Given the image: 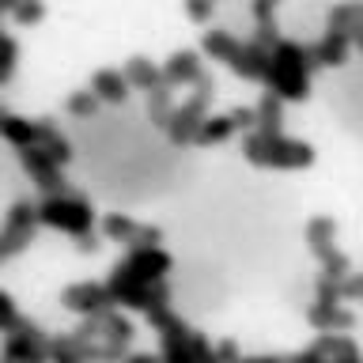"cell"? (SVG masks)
<instances>
[{"label":"cell","instance_id":"6da1fadb","mask_svg":"<svg viewBox=\"0 0 363 363\" xmlns=\"http://www.w3.org/2000/svg\"><path fill=\"white\" fill-rule=\"evenodd\" d=\"M72 333H76L79 345H84L87 363H125L129 345L136 337V325H133L129 314H121V306H113L106 314L84 318Z\"/></svg>","mask_w":363,"mask_h":363},{"label":"cell","instance_id":"7a4b0ae2","mask_svg":"<svg viewBox=\"0 0 363 363\" xmlns=\"http://www.w3.org/2000/svg\"><path fill=\"white\" fill-rule=\"evenodd\" d=\"M147 325L159 333V359L163 363H216L212 340L197 333L174 306H159L147 314Z\"/></svg>","mask_w":363,"mask_h":363},{"label":"cell","instance_id":"3957f363","mask_svg":"<svg viewBox=\"0 0 363 363\" xmlns=\"http://www.w3.org/2000/svg\"><path fill=\"white\" fill-rule=\"evenodd\" d=\"M311 72H314L311 45L280 38L277 50L269 53L265 84H269L272 95H280L284 102H303L306 95H311Z\"/></svg>","mask_w":363,"mask_h":363},{"label":"cell","instance_id":"277c9868","mask_svg":"<svg viewBox=\"0 0 363 363\" xmlns=\"http://www.w3.org/2000/svg\"><path fill=\"white\" fill-rule=\"evenodd\" d=\"M242 155L254 167H272V170H299L314 163V147L284 133H250L242 140Z\"/></svg>","mask_w":363,"mask_h":363},{"label":"cell","instance_id":"5b68a950","mask_svg":"<svg viewBox=\"0 0 363 363\" xmlns=\"http://www.w3.org/2000/svg\"><path fill=\"white\" fill-rule=\"evenodd\" d=\"M106 288H110V299H113V306H125V311L152 314V311H159V306H170V288H167V280L147 284V280L136 277V272L125 269L121 261L110 269Z\"/></svg>","mask_w":363,"mask_h":363},{"label":"cell","instance_id":"8992f818","mask_svg":"<svg viewBox=\"0 0 363 363\" xmlns=\"http://www.w3.org/2000/svg\"><path fill=\"white\" fill-rule=\"evenodd\" d=\"M38 223L65 231L72 238L95 235V208L79 193H61V197H42L38 201Z\"/></svg>","mask_w":363,"mask_h":363},{"label":"cell","instance_id":"52a82bcc","mask_svg":"<svg viewBox=\"0 0 363 363\" xmlns=\"http://www.w3.org/2000/svg\"><path fill=\"white\" fill-rule=\"evenodd\" d=\"M216 95V84H212V76L204 72L197 84H193V95L182 102V106H174V113H170V121H167V136H170V144H178V147H186L193 144V136H197L201 129V121L208 118V102Z\"/></svg>","mask_w":363,"mask_h":363},{"label":"cell","instance_id":"ba28073f","mask_svg":"<svg viewBox=\"0 0 363 363\" xmlns=\"http://www.w3.org/2000/svg\"><path fill=\"white\" fill-rule=\"evenodd\" d=\"M0 363H50V333L30 318H19V325L4 333Z\"/></svg>","mask_w":363,"mask_h":363},{"label":"cell","instance_id":"9c48e42d","mask_svg":"<svg viewBox=\"0 0 363 363\" xmlns=\"http://www.w3.org/2000/svg\"><path fill=\"white\" fill-rule=\"evenodd\" d=\"M102 235H106L110 242H121L125 250L163 246V227L140 223V220H133L129 212H106V220H102Z\"/></svg>","mask_w":363,"mask_h":363},{"label":"cell","instance_id":"30bf717a","mask_svg":"<svg viewBox=\"0 0 363 363\" xmlns=\"http://www.w3.org/2000/svg\"><path fill=\"white\" fill-rule=\"evenodd\" d=\"M34 231H38V204L34 201H16L4 212V223H0V238L11 250V257H19L23 250L34 242Z\"/></svg>","mask_w":363,"mask_h":363},{"label":"cell","instance_id":"8fae6325","mask_svg":"<svg viewBox=\"0 0 363 363\" xmlns=\"http://www.w3.org/2000/svg\"><path fill=\"white\" fill-rule=\"evenodd\" d=\"M61 306L72 311L79 318H95V314H106L113 311V299H110V288L99 280H79V284H68L61 291Z\"/></svg>","mask_w":363,"mask_h":363},{"label":"cell","instance_id":"7c38bea8","mask_svg":"<svg viewBox=\"0 0 363 363\" xmlns=\"http://www.w3.org/2000/svg\"><path fill=\"white\" fill-rule=\"evenodd\" d=\"M121 265L147 284H159V280H167L170 269H174V257H170L163 246H136V250H125Z\"/></svg>","mask_w":363,"mask_h":363},{"label":"cell","instance_id":"4fadbf2b","mask_svg":"<svg viewBox=\"0 0 363 363\" xmlns=\"http://www.w3.org/2000/svg\"><path fill=\"white\" fill-rule=\"evenodd\" d=\"M306 322H311L318 333H348L356 325V314L348 311L345 303H311L306 306Z\"/></svg>","mask_w":363,"mask_h":363},{"label":"cell","instance_id":"5bb4252c","mask_svg":"<svg viewBox=\"0 0 363 363\" xmlns=\"http://www.w3.org/2000/svg\"><path fill=\"white\" fill-rule=\"evenodd\" d=\"M201 76H204V68H201V57L193 50H174L167 57V65H163L167 87H193Z\"/></svg>","mask_w":363,"mask_h":363},{"label":"cell","instance_id":"9a60e30c","mask_svg":"<svg viewBox=\"0 0 363 363\" xmlns=\"http://www.w3.org/2000/svg\"><path fill=\"white\" fill-rule=\"evenodd\" d=\"M0 136L11 144V147H34L38 144V118H19V113H11L4 102H0Z\"/></svg>","mask_w":363,"mask_h":363},{"label":"cell","instance_id":"2e32d148","mask_svg":"<svg viewBox=\"0 0 363 363\" xmlns=\"http://www.w3.org/2000/svg\"><path fill=\"white\" fill-rule=\"evenodd\" d=\"M227 68H231L235 76H242V79H261V84H265V72H269V50H261V45H254V42H242Z\"/></svg>","mask_w":363,"mask_h":363},{"label":"cell","instance_id":"e0dca14e","mask_svg":"<svg viewBox=\"0 0 363 363\" xmlns=\"http://www.w3.org/2000/svg\"><path fill=\"white\" fill-rule=\"evenodd\" d=\"M314 348L322 352L329 363H363V352L348 333H322L314 340Z\"/></svg>","mask_w":363,"mask_h":363},{"label":"cell","instance_id":"ac0fdd59","mask_svg":"<svg viewBox=\"0 0 363 363\" xmlns=\"http://www.w3.org/2000/svg\"><path fill=\"white\" fill-rule=\"evenodd\" d=\"M348 34H337V30H325L322 42L311 45V61L314 68H333V65H345L348 61Z\"/></svg>","mask_w":363,"mask_h":363},{"label":"cell","instance_id":"d6986e66","mask_svg":"<svg viewBox=\"0 0 363 363\" xmlns=\"http://www.w3.org/2000/svg\"><path fill=\"white\" fill-rule=\"evenodd\" d=\"M34 147H42L57 167H65L68 159H72V144H68V136L53 125V118H38V144Z\"/></svg>","mask_w":363,"mask_h":363},{"label":"cell","instance_id":"ffe728a7","mask_svg":"<svg viewBox=\"0 0 363 363\" xmlns=\"http://www.w3.org/2000/svg\"><path fill=\"white\" fill-rule=\"evenodd\" d=\"M306 246H311V254L318 261H325L337 250V223L329 220V216H314V220L306 223Z\"/></svg>","mask_w":363,"mask_h":363},{"label":"cell","instance_id":"44dd1931","mask_svg":"<svg viewBox=\"0 0 363 363\" xmlns=\"http://www.w3.org/2000/svg\"><path fill=\"white\" fill-rule=\"evenodd\" d=\"M91 91H95L99 102H125L129 79L121 76V68H99V72L91 76Z\"/></svg>","mask_w":363,"mask_h":363},{"label":"cell","instance_id":"7402d4cb","mask_svg":"<svg viewBox=\"0 0 363 363\" xmlns=\"http://www.w3.org/2000/svg\"><path fill=\"white\" fill-rule=\"evenodd\" d=\"M121 76L129 79V87H140V91H155V87H163L167 79H163V68H155L147 57H129L121 68Z\"/></svg>","mask_w":363,"mask_h":363},{"label":"cell","instance_id":"603a6c76","mask_svg":"<svg viewBox=\"0 0 363 363\" xmlns=\"http://www.w3.org/2000/svg\"><path fill=\"white\" fill-rule=\"evenodd\" d=\"M254 133H284V99L265 91L254 106Z\"/></svg>","mask_w":363,"mask_h":363},{"label":"cell","instance_id":"cb8c5ba5","mask_svg":"<svg viewBox=\"0 0 363 363\" xmlns=\"http://www.w3.org/2000/svg\"><path fill=\"white\" fill-rule=\"evenodd\" d=\"M19 163H23V170L30 174L34 186H42V182H50V178L61 174V167H57L53 159L42 152V147H23V152H19Z\"/></svg>","mask_w":363,"mask_h":363},{"label":"cell","instance_id":"d4e9b609","mask_svg":"<svg viewBox=\"0 0 363 363\" xmlns=\"http://www.w3.org/2000/svg\"><path fill=\"white\" fill-rule=\"evenodd\" d=\"M231 133H235L231 118H227V113H212V118L201 121V129H197V136H193V144H197V147H212V144L231 140Z\"/></svg>","mask_w":363,"mask_h":363},{"label":"cell","instance_id":"484cf974","mask_svg":"<svg viewBox=\"0 0 363 363\" xmlns=\"http://www.w3.org/2000/svg\"><path fill=\"white\" fill-rule=\"evenodd\" d=\"M50 363H87L84 345L76 340V333H53L50 337Z\"/></svg>","mask_w":363,"mask_h":363},{"label":"cell","instance_id":"4316f807","mask_svg":"<svg viewBox=\"0 0 363 363\" xmlns=\"http://www.w3.org/2000/svg\"><path fill=\"white\" fill-rule=\"evenodd\" d=\"M238 42L235 34H227V30H204V53L212 57V61H223V65H231V57L238 53Z\"/></svg>","mask_w":363,"mask_h":363},{"label":"cell","instance_id":"83f0119b","mask_svg":"<svg viewBox=\"0 0 363 363\" xmlns=\"http://www.w3.org/2000/svg\"><path fill=\"white\" fill-rule=\"evenodd\" d=\"M170 113H174V99H170V87H155L147 91V121L155 125V129H167Z\"/></svg>","mask_w":363,"mask_h":363},{"label":"cell","instance_id":"f1b7e54d","mask_svg":"<svg viewBox=\"0 0 363 363\" xmlns=\"http://www.w3.org/2000/svg\"><path fill=\"white\" fill-rule=\"evenodd\" d=\"M363 19V11L356 0H348V4H333L325 16V30H337V34H352V27Z\"/></svg>","mask_w":363,"mask_h":363},{"label":"cell","instance_id":"f546056e","mask_svg":"<svg viewBox=\"0 0 363 363\" xmlns=\"http://www.w3.org/2000/svg\"><path fill=\"white\" fill-rule=\"evenodd\" d=\"M65 106H68L72 118H91V113L99 110V99H95V91H91V87H84V91H72Z\"/></svg>","mask_w":363,"mask_h":363},{"label":"cell","instance_id":"4dcf8cb0","mask_svg":"<svg viewBox=\"0 0 363 363\" xmlns=\"http://www.w3.org/2000/svg\"><path fill=\"white\" fill-rule=\"evenodd\" d=\"M16 57H19V45L16 38H8V34H0V87L11 79V72H16Z\"/></svg>","mask_w":363,"mask_h":363},{"label":"cell","instance_id":"1f68e13d","mask_svg":"<svg viewBox=\"0 0 363 363\" xmlns=\"http://www.w3.org/2000/svg\"><path fill=\"white\" fill-rule=\"evenodd\" d=\"M11 16H16V23H23V27H34V23H42V16H45V0H19V4L11 8Z\"/></svg>","mask_w":363,"mask_h":363},{"label":"cell","instance_id":"d6a6232c","mask_svg":"<svg viewBox=\"0 0 363 363\" xmlns=\"http://www.w3.org/2000/svg\"><path fill=\"white\" fill-rule=\"evenodd\" d=\"M348 272H352V261L340 254V250H333V254L322 261V277H325V280H333V284H340V280L348 277Z\"/></svg>","mask_w":363,"mask_h":363},{"label":"cell","instance_id":"836d02e7","mask_svg":"<svg viewBox=\"0 0 363 363\" xmlns=\"http://www.w3.org/2000/svg\"><path fill=\"white\" fill-rule=\"evenodd\" d=\"M16 325H19V306L4 288H0V333H11Z\"/></svg>","mask_w":363,"mask_h":363},{"label":"cell","instance_id":"e575fe53","mask_svg":"<svg viewBox=\"0 0 363 363\" xmlns=\"http://www.w3.org/2000/svg\"><path fill=\"white\" fill-rule=\"evenodd\" d=\"M337 291H340V303L345 299H363V272H348V277L337 284Z\"/></svg>","mask_w":363,"mask_h":363},{"label":"cell","instance_id":"d590c367","mask_svg":"<svg viewBox=\"0 0 363 363\" xmlns=\"http://www.w3.org/2000/svg\"><path fill=\"white\" fill-rule=\"evenodd\" d=\"M277 42H280V34H277V23H257V30H254V45H261V50H277Z\"/></svg>","mask_w":363,"mask_h":363},{"label":"cell","instance_id":"8d00e7d4","mask_svg":"<svg viewBox=\"0 0 363 363\" xmlns=\"http://www.w3.org/2000/svg\"><path fill=\"white\" fill-rule=\"evenodd\" d=\"M216 11V0H186V16L193 23H208Z\"/></svg>","mask_w":363,"mask_h":363},{"label":"cell","instance_id":"74e56055","mask_svg":"<svg viewBox=\"0 0 363 363\" xmlns=\"http://www.w3.org/2000/svg\"><path fill=\"white\" fill-rule=\"evenodd\" d=\"M227 118H231L235 133L238 129H250V125H254V106H235V110H227Z\"/></svg>","mask_w":363,"mask_h":363},{"label":"cell","instance_id":"f35d334b","mask_svg":"<svg viewBox=\"0 0 363 363\" xmlns=\"http://www.w3.org/2000/svg\"><path fill=\"white\" fill-rule=\"evenodd\" d=\"M212 348H216V363H238V356H242L235 340H220V345H212Z\"/></svg>","mask_w":363,"mask_h":363},{"label":"cell","instance_id":"ab89813d","mask_svg":"<svg viewBox=\"0 0 363 363\" xmlns=\"http://www.w3.org/2000/svg\"><path fill=\"white\" fill-rule=\"evenodd\" d=\"M288 363H329V359H325L322 352H318V348L311 345V348H299V352H291V356H288Z\"/></svg>","mask_w":363,"mask_h":363},{"label":"cell","instance_id":"60d3db41","mask_svg":"<svg viewBox=\"0 0 363 363\" xmlns=\"http://www.w3.org/2000/svg\"><path fill=\"white\" fill-rule=\"evenodd\" d=\"M280 0H254V19L257 23H272V11H277Z\"/></svg>","mask_w":363,"mask_h":363},{"label":"cell","instance_id":"b9f144b4","mask_svg":"<svg viewBox=\"0 0 363 363\" xmlns=\"http://www.w3.org/2000/svg\"><path fill=\"white\" fill-rule=\"evenodd\" d=\"M238 363H288V356H280V352H257V356H238Z\"/></svg>","mask_w":363,"mask_h":363},{"label":"cell","instance_id":"7bdbcfd3","mask_svg":"<svg viewBox=\"0 0 363 363\" xmlns=\"http://www.w3.org/2000/svg\"><path fill=\"white\" fill-rule=\"evenodd\" d=\"M125 363H163V359L152 356V352H129V356H125Z\"/></svg>","mask_w":363,"mask_h":363},{"label":"cell","instance_id":"ee69618b","mask_svg":"<svg viewBox=\"0 0 363 363\" xmlns=\"http://www.w3.org/2000/svg\"><path fill=\"white\" fill-rule=\"evenodd\" d=\"M76 250H79V254H95V250H99L95 235H84V238H76Z\"/></svg>","mask_w":363,"mask_h":363},{"label":"cell","instance_id":"f6af8a7d","mask_svg":"<svg viewBox=\"0 0 363 363\" xmlns=\"http://www.w3.org/2000/svg\"><path fill=\"white\" fill-rule=\"evenodd\" d=\"M348 42H352V45H356V50L363 53V19L356 23V27H352V34H348Z\"/></svg>","mask_w":363,"mask_h":363},{"label":"cell","instance_id":"bcb514c9","mask_svg":"<svg viewBox=\"0 0 363 363\" xmlns=\"http://www.w3.org/2000/svg\"><path fill=\"white\" fill-rule=\"evenodd\" d=\"M8 261H11V250L4 246V238H0V265H8Z\"/></svg>","mask_w":363,"mask_h":363},{"label":"cell","instance_id":"7dc6e473","mask_svg":"<svg viewBox=\"0 0 363 363\" xmlns=\"http://www.w3.org/2000/svg\"><path fill=\"white\" fill-rule=\"evenodd\" d=\"M16 4H19V0H0V11H11Z\"/></svg>","mask_w":363,"mask_h":363}]
</instances>
